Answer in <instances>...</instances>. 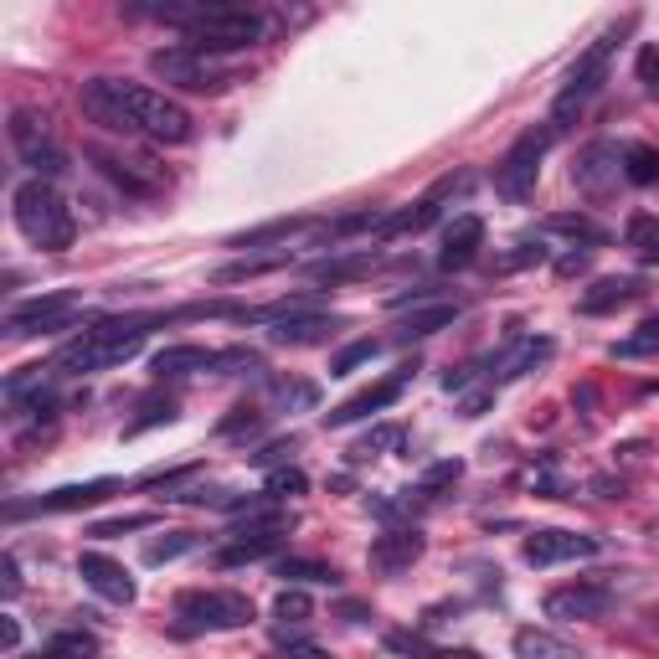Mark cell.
Here are the masks:
<instances>
[{
  "instance_id": "obj_13",
  "label": "cell",
  "mask_w": 659,
  "mask_h": 659,
  "mask_svg": "<svg viewBox=\"0 0 659 659\" xmlns=\"http://www.w3.org/2000/svg\"><path fill=\"white\" fill-rule=\"evenodd\" d=\"M93 160H98V170L109 176L124 196H155L170 176H165V165H155L149 155H113V149H88Z\"/></svg>"
},
{
  "instance_id": "obj_18",
  "label": "cell",
  "mask_w": 659,
  "mask_h": 659,
  "mask_svg": "<svg viewBox=\"0 0 659 659\" xmlns=\"http://www.w3.org/2000/svg\"><path fill=\"white\" fill-rule=\"evenodd\" d=\"M422 551H428V536L418 531V526H392V531H382L376 541H371V572H382V577H397V572H407L412 562H418Z\"/></svg>"
},
{
  "instance_id": "obj_3",
  "label": "cell",
  "mask_w": 659,
  "mask_h": 659,
  "mask_svg": "<svg viewBox=\"0 0 659 659\" xmlns=\"http://www.w3.org/2000/svg\"><path fill=\"white\" fill-rule=\"evenodd\" d=\"M628 32H634V16L613 21L603 37H598L583 57H577V62H572L567 88L556 93V104H551V129H556V134H562V129H567L572 119H577V113L587 109V98H592V93H598V88L608 83V62H613V52H619V41L628 37Z\"/></svg>"
},
{
  "instance_id": "obj_42",
  "label": "cell",
  "mask_w": 659,
  "mask_h": 659,
  "mask_svg": "<svg viewBox=\"0 0 659 659\" xmlns=\"http://www.w3.org/2000/svg\"><path fill=\"white\" fill-rule=\"evenodd\" d=\"M382 356V340H350L335 361H330V376H346V371H356L361 361H376Z\"/></svg>"
},
{
  "instance_id": "obj_36",
  "label": "cell",
  "mask_w": 659,
  "mask_h": 659,
  "mask_svg": "<svg viewBox=\"0 0 659 659\" xmlns=\"http://www.w3.org/2000/svg\"><path fill=\"white\" fill-rule=\"evenodd\" d=\"M41 659H98V639L83 634V628H68V634H52Z\"/></svg>"
},
{
  "instance_id": "obj_7",
  "label": "cell",
  "mask_w": 659,
  "mask_h": 659,
  "mask_svg": "<svg viewBox=\"0 0 659 659\" xmlns=\"http://www.w3.org/2000/svg\"><path fill=\"white\" fill-rule=\"evenodd\" d=\"M551 140H556V129L536 124V129H526L511 149H505V160L494 165V191H500L505 202H531L536 176H541V160H547Z\"/></svg>"
},
{
  "instance_id": "obj_25",
  "label": "cell",
  "mask_w": 659,
  "mask_h": 659,
  "mask_svg": "<svg viewBox=\"0 0 659 659\" xmlns=\"http://www.w3.org/2000/svg\"><path fill=\"white\" fill-rule=\"evenodd\" d=\"M464 314V304H448V299H439V304H428V310H412L403 320V330H397V340H428V335H439V330H448Z\"/></svg>"
},
{
  "instance_id": "obj_44",
  "label": "cell",
  "mask_w": 659,
  "mask_h": 659,
  "mask_svg": "<svg viewBox=\"0 0 659 659\" xmlns=\"http://www.w3.org/2000/svg\"><path fill=\"white\" fill-rule=\"evenodd\" d=\"M310 613H314V608H310V598H304L299 587H284V592L274 598V619H284V623H304Z\"/></svg>"
},
{
  "instance_id": "obj_29",
  "label": "cell",
  "mask_w": 659,
  "mask_h": 659,
  "mask_svg": "<svg viewBox=\"0 0 659 659\" xmlns=\"http://www.w3.org/2000/svg\"><path fill=\"white\" fill-rule=\"evenodd\" d=\"M386 649L403 659H475L469 649H443V644H433L428 634H412V628H392L386 634Z\"/></svg>"
},
{
  "instance_id": "obj_6",
  "label": "cell",
  "mask_w": 659,
  "mask_h": 659,
  "mask_svg": "<svg viewBox=\"0 0 659 659\" xmlns=\"http://www.w3.org/2000/svg\"><path fill=\"white\" fill-rule=\"evenodd\" d=\"M149 73L170 83V88H185V93H221L227 83H238L232 68H221L217 57L196 52V47H160V52H149Z\"/></svg>"
},
{
  "instance_id": "obj_11",
  "label": "cell",
  "mask_w": 659,
  "mask_h": 659,
  "mask_svg": "<svg viewBox=\"0 0 659 659\" xmlns=\"http://www.w3.org/2000/svg\"><path fill=\"white\" fill-rule=\"evenodd\" d=\"M119 490V479H83V484H62V490H47L37 500H11L5 505V520H21V515H68V511H88L98 500H109Z\"/></svg>"
},
{
  "instance_id": "obj_30",
  "label": "cell",
  "mask_w": 659,
  "mask_h": 659,
  "mask_svg": "<svg viewBox=\"0 0 659 659\" xmlns=\"http://www.w3.org/2000/svg\"><path fill=\"white\" fill-rule=\"evenodd\" d=\"M314 221L310 217H278V221H263V227H248V232H238V238H227V248H268V242H289L293 232H310Z\"/></svg>"
},
{
  "instance_id": "obj_24",
  "label": "cell",
  "mask_w": 659,
  "mask_h": 659,
  "mask_svg": "<svg viewBox=\"0 0 659 659\" xmlns=\"http://www.w3.org/2000/svg\"><path fill=\"white\" fill-rule=\"evenodd\" d=\"M335 330H340V320H330V314H293V320H278L268 330V340L274 346H320Z\"/></svg>"
},
{
  "instance_id": "obj_40",
  "label": "cell",
  "mask_w": 659,
  "mask_h": 659,
  "mask_svg": "<svg viewBox=\"0 0 659 659\" xmlns=\"http://www.w3.org/2000/svg\"><path fill=\"white\" fill-rule=\"evenodd\" d=\"M304 490H310V479H304V469H293V464H278L263 479V494H274V500H289V494H304Z\"/></svg>"
},
{
  "instance_id": "obj_8",
  "label": "cell",
  "mask_w": 659,
  "mask_h": 659,
  "mask_svg": "<svg viewBox=\"0 0 659 659\" xmlns=\"http://www.w3.org/2000/svg\"><path fill=\"white\" fill-rule=\"evenodd\" d=\"M5 134H11L16 160L32 170V181H57L68 170V155H62V145L52 140V129H47V119L37 109H11Z\"/></svg>"
},
{
  "instance_id": "obj_26",
  "label": "cell",
  "mask_w": 659,
  "mask_h": 659,
  "mask_svg": "<svg viewBox=\"0 0 659 659\" xmlns=\"http://www.w3.org/2000/svg\"><path fill=\"white\" fill-rule=\"evenodd\" d=\"M371 268H382V253H346V257H325V263H314L310 278L314 284H350V278H367Z\"/></svg>"
},
{
  "instance_id": "obj_10",
  "label": "cell",
  "mask_w": 659,
  "mask_h": 659,
  "mask_svg": "<svg viewBox=\"0 0 659 659\" xmlns=\"http://www.w3.org/2000/svg\"><path fill=\"white\" fill-rule=\"evenodd\" d=\"M83 320V304L73 293H47V299H32V304H16L5 314V335L11 340H32V335H57V330H77Z\"/></svg>"
},
{
  "instance_id": "obj_59",
  "label": "cell",
  "mask_w": 659,
  "mask_h": 659,
  "mask_svg": "<svg viewBox=\"0 0 659 659\" xmlns=\"http://www.w3.org/2000/svg\"><path fill=\"white\" fill-rule=\"evenodd\" d=\"M655 623H659V613H655Z\"/></svg>"
},
{
  "instance_id": "obj_41",
  "label": "cell",
  "mask_w": 659,
  "mask_h": 659,
  "mask_svg": "<svg viewBox=\"0 0 659 659\" xmlns=\"http://www.w3.org/2000/svg\"><path fill=\"white\" fill-rule=\"evenodd\" d=\"M185 551H196V536H191V531H176V536H165V541H149V547H145V562H149V567H165V562L185 556Z\"/></svg>"
},
{
  "instance_id": "obj_43",
  "label": "cell",
  "mask_w": 659,
  "mask_h": 659,
  "mask_svg": "<svg viewBox=\"0 0 659 659\" xmlns=\"http://www.w3.org/2000/svg\"><path fill=\"white\" fill-rule=\"evenodd\" d=\"M547 232H572V238H583V242H603V238H608V232L598 227V221L572 217V212H562V217H551V221H547Z\"/></svg>"
},
{
  "instance_id": "obj_16",
  "label": "cell",
  "mask_w": 659,
  "mask_h": 659,
  "mask_svg": "<svg viewBox=\"0 0 659 659\" xmlns=\"http://www.w3.org/2000/svg\"><path fill=\"white\" fill-rule=\"evenodd\" d=\"M547 356H551L547 335H511V340H505V346L490 356V371H484V376H490V386L520 382V376H526V371H536Z\"/></svg>"
},
{
  "instance_id": "obj_31",
  "label": "cell",
  "mask_w": 659,
  "mask_h": 659,
  "mask_svg": "<svg viewBox=\"0 0 659 659\" xmlns=\"http://www.w3.org/2000/svg\"><path fill=\"white\" fill-rule=\"evenodd\" d=\"M443 212L439 196H422V202H412L407 212H392V217L382 221V232L376 238H407V232H422V227H433Z\"/></svg>"
},
{
  "instance_id": "obj_53",
  "label": "cell",
  "mask_w": 659,
  "mask_h": 659,
  "mask_svg": "<svg viewBox=\"0 0 659 659\" xmlns=\"http://www.w3.org/2000/svg\"><path fill=\"white\" fill-rule=\"evenodd\" d=\"M0 592H5V598H16L21 592V562L11 556V551L0 556Z\"/></svg>"
},
{
  "instance_id": "obj_15",
  "label": "cell",
  "mask_w": 659,
  "mask_h": 659,
  "mask_svg": "<svg viewBox=\"0 0 659 659\" xmlns=\"http://www.w3.org/2000/svg\"><path fill=\"white\" fill-rule=\"evenodd\" d=\"M541 608H547V619H556V623H592L613 608V587H603V583L556 587V592H547V603Z\"/></svg>"
},
{
  "instance_id": "obj_34",
  "label": "cell",
  "mask_w": 659,
  "mask_h": 659,
  "mask_svg": "<svg viewBox=\"0 0 659 659\" xmlns=\"http://www.w3.org/2000/svg\"><path fill=\"white\" fill-rule=\"evenodd\" d=\"M284 263H289V248H278V253H268V257H238V263L217 268V274H212V284H242V278H263V274H274V268H284Z\"/></svg>"
},
{
  "instance_id": "obj_27",
  "label": "cell",
  "mask_w": 659,
  "mask_h": 659,
  "mask_svg": "<svg viewBox=\"0 0 659 659\" xmlns=\"http://www.w3.org/2000/svg\"><path fill=\"white\" fill-rule=\"evenodd\" d=\"M515 659H587V655L577 644L547 634V628H520L515 634Z\"/></svg>"
},
{
  "instance_id": "obj_9",
  "label": "cell",
  "mask_w": 659,
  "mask_h": 659,
  "mask_svg": "<svg viewBox=\"0 0 659 659\" xmlns=\"http://www.w3.org/2000/svg\"><path fill=\"white\" fill-rule=\"evenodd\" d=\"M124 109L134 119L140 134L149 140H160V145H185L196 129H191V113L176 104V98H165L155 88H140V83H124Z\"/></svg>"
},
{
  "instance_id": "obj_5",
  "label": "cell",
  "mask_w": 659,
  "mask_h": 659,
  "mask_svg": "<svg viewBox=\"0 0 659 659\" xmlns=\"http://www.w3.org/2000/svg\"><path fill=\"white\" fill-rule=\"evenodd\" d=\"M176 619L181 634H227V628H248L253 623V598L242 592H221V587H196L176 598Z\"/></svg>"
},
{
  "instance_id": "obj_4",
  "label": "cell",
  "mask_w": 659,
  "mask_h": 659,
  "mask_svg": "<svg viewBox=\"0 0 659 659\" xmlns=\"http://www.w3.org/2000/svg\"><path fill=\"white\" fill-rule=\"evenodd\" d=\"M181 37H185V47H196V52H206V57L242 52V47H257V41L268 37V16L242 11V5H217L212 16H202L196 26H185Z\"/></svg>"
},
{
  "instance_id": "obj_21",
  "label": "cell",
  "mask_w": 659,
  "mask_h": 659,
  "mask_svg": "<svg viewBox=\"0 0 659 659\" xmlns=\"http://www.w3.org/2000/svg\"><path fill=\"white\" fill-rule=\"evenodd\" d=\"M484 248V221L475 212H464V217L448 221V232H443V253H439V268L443 274H458V268H469Z\"/></svg>"
},
{
  "instance_id": "obj_14",
  "label": "cell",
  "mask_w": 659,
  "mask_h": 659,
  "mask_svg": "<svg viewBox=\"0 0 659 659\" xmlns=\"http://www.w3.org/2000/svg\"><path fill=\"white\" fill-rule=\"evenodd\" d=\"M623 176V145L613 140H592V145L572 160V185L583 191V196H608Z\"/></svg>"
},
{
  "instance_id": "obj_54",
  "label": "cell",
  "mask_w": 659,
  "mask_h": 659,
  "mask_svg": "<svg viewBox=\"0 0 659 659\" xmlns=\"http://www.w3.org/2000/svg\"><path fill=\"white\" fill-rule=\"evenodd\" d=\"M639 83L649 93H659V47H644L639 52Z\"/></svg>"
},
{
  "instance_id": "obj_57",
  "label": "cell",
  "mask_w": 659,
  "mask_h": 659,
  "mask_svg": "<svg viewBox=\"0 0 659 659\" xmlns=\"http://www.w3.org/2000/svg\"><path fill=\"white\" fill-rule=\"evenodd\" d=\"M0 644H5V655H16V644H21V623L11 619V613L0 619Z\"/></svg>"
},
{
  "instance_id": "obj_35",
  "label": "cell",
  "mask_w": 659,
  "mask_h": 659,
  "mask_svg": "<svg viewBox=\"0 0 659 659\" xmlns=\"http://www.w3.org/2000/svg\"><path fill=\"white\" fill-rule=\"evenodd\" d=\"M623 181L655 185L659 181V149L655 145H623Z\"/></svg>"
},
{
  "instance_id": "obj_50",
  "label": "cell",
  "mask_w": 659,
  "mask_h": 659,
  "mask_svg": "<svg viewBox=\"0 0 659 659\" xmlns=\"http://www.w3.org/2000/svg\"><path fill=\"white\" fill-rule=\"evenodd\" d=\"M242 428H248V433H253V428H257V412H253V407H248V403H242V407H232V412H227V418L217 422V439H232V433H242Z\"/></svg>"
},
{
  "instance_id": "obj_49",
  "label": "cell",
  "mask_w": 659,
  "mask_h": 659,
  "mask_svg": "<svg viewBox=\"0 0 659 659\" xmlns=\"http://www.w3.org/2000/svg\"><path fill=\"white\" fill-rule=\"evenodd\" d=\"M274 397L289 407H314L320 403V386L314 382H274Z\"/></svg>"
},
{
  "instance_id": "obj_45",
  "label": "cell",
  "mask_w": 659,
  "mask_h": 659,
  "mask_svg": "<svg viewBox=\"0 0 659 659\" xmlns=\"http://www.w3.org/2000/svg\"><path fill=\"white\" fill-rule=\"evenodd\" d=\"M145 526H155V515H119V520H98V526H88L93 541H109V536H124V531H145Z\"/></svg>"
},
{
  "instance_id": "obj_20",
  "label": "cell",
  "mask_w": 659,
  "mask_h": 659,
  "mask_svg": "<svg viewBox=\"0 0 659 659\" xmlns=\"http://www.w3.org/2000/svg\"><path fill=\"white\" fill-rule=\"evenodd\" d=\"M77 577H83L98 598H109V603H134V577H129L113 556H104V551H83V556H77Z\"/></svg>"
},
{
  "instance_id": "obj_58",
  "label": "cell",
  "mask_w": 659,
  "mask_h": 659,
  "mask_svg": "<svg viewBox=\"0 0 659 659\" xmlns=\"http://www.w3.org/2000/svg\"><path fill=\"white\" fill-rule=\"evenodd\" d=\"M649 536H655V541H659V520H655V526H649Z\"/></svg>"
},
{
  "instance_id": "obj_38",
  "label": "cell",
  "mask_w": 659,
  "mask_h": 659,
  "mask_svg": "<svg viewBox=\"0 0 659 659\" xmlns=\"http://www.w3.org/2000/svg\"><path fill=\"white\" fill-rule=\"evenodd\" d=\"M551 248L541 238H526V242H515L511 253H500L494 257V274H520V268H536V263H547Z\"/></svg>"
},
{
  "instance_id": "obj_52",
  "label": "cell",
  "mask_w": 659,
  "mask_h": 659,
  "mask_svg": "<svg viewBox=\"0 0 659 659\" xmlns=\"http://www.w3.org/2000/svg\"><path fill=\"white\" fill-rule=\"evenodd\" d=\"M490 403H494V386L484 382L479 392H469V397L458 403V418H484V412H490Z\"/></svg>"
},
{
  "instance_id": "obj_28",
  "label": "cell",
  "mask_w": 659,
  "mask_h": 659,
  "mask_svg": "<svg viewBox=\"0 0 659 659\" xmlns=\"http://www.w3.org/2000/svg\"><path fill=\"white\" fill-rule=\"evenodd\" d=\"M289 536L284 531H257V536H238L232 547L217 551V567H242V562H263V556H274Z\"/></svg>"
},
{
  "instance_id": "obj_46",
  "label": "cell",
  "mask_w": 659,
  "mask_h": 659,
  "mask_svg": "<svg viewBox=\"0 0 659 659\" xmlns=\"http://www.w3.org/2000/svg\"><path fill=\"white\" fill-rule=\"evenodd\" d=\"M526 479H531V490H536V494H547V500H567V479L556 475V464H551V458L541 464V469H531Z\"/></svg>"
},
{
  "instance_id": "obj_51",
  "label": "cell",
  "mask_w": 659,
  "mask_h": 659,
  "mask_svg": "<svg viewBox=\"0 0 659 659\" xmlns=\"http://www.w3.org/2000/svg\"><path fill=\"white\" fill-rule=\"evenodd\" d=\"M278 649H284V659H330V649H320L310 639H293V634H278Z\"/></svg>"
},
{
  "instance_id": "obj_12",
  "label": "cell",
  "mask_w": 659,
  "mask_h": 659,
  "mask_svg": "<svg viewBox=\"0 0 659 659\" xmlns=\"http://www.w3.org/2000/svg\"><path fill=\"white\" fill-rule=\"evenodd\" d=\"M418 376V361H407V367H397L392 376H382L376 386H367V392H356V397H346V403L335 407V412H325V428H350V422L371 418V412H382V407H392L397 397L407 392V382Z\"/></svg>"
},
{
  "instance_id": "obj_56",
  "label": "cell",
  "mask_w": 659,
  "mask_h": 659,
  "mask_svg": "<svg viewBox=\"0 0 659 659\" xmlns=\"http://www.w3.org/2000/svg\"><path fill=\"white\" fill-rule=\"evenodd\" d=\"M293 448H299V439H284V443H268V448H257L253 454V464H263V469H268V464H274V458H289Z\"/></svg>"
},
{
  "instance_id": "obj_1",
  "label": "cell",
  "mask_w": 659,
  "mask_h": 659,
  "mask_svg": "<svg viewBox=\"0 0 659 659\" xmlns=\"http://www.w3.org/2000/svg\"><path fill=\"white\" fill-rule=\"evenodd\" d=\"M149 325H160V314H129V320H93L73 346H62L57 371L68 376H88V371H109L119 361H129L134 350L145 346Z\"/></svg>"
},
{
  "instance_id": "obj_37",
  "label": "cell",
  "mask_w": 659,
  "mask_h": 659,
  "mask_svg": "<svg viewBox=\"0 0 659 659\" xmlns=\"http://www.w3.org/2000/svg\"><path fill=\"white\" fill-rule=\"evenodd\" d=\"M274 572L284 577V583H325V587L340 583V572L325 567V562H310V556H284Z\"/></svg>"
},
{
  "instance_id": "obj_17",
  "label": "cell",
  "mask_w": 659,
  "mask_h": 659,
  "mask_svg": "<svg viewBox=\"0 0 659 659\" xmlns=\"http://www.w3.org/2000/svg\"><path fill=\"white\" fill-rule=\"evenodd\" d=\"M603 541L598 536H577V531H531L520 556L531 567H556V562H577V556H598Z\"/></svg>"
},
{
  "instance_id": "obj_33",
  "label": "cell",
  "mask_w": 659,
  "mask_h": 659,
  "mask_svg": "<svg viewBox=\"0 0 659 659\" xmlns=\"http://www.w3.org/2000/svg\"><path fill=\"white\" fill-rule=\"evenodd\" d=\"M608 356L613 361H639V356H659V314H649L634 335H623V340H613L608 346Z\"/></svg>"
},
{
  "instance_id": "obj_55",
  "label": "cell",
  "mask_w": 659,
  "mask_h": 659,
  "mask_svg": "<svg viewBox=\"0 0 659 659\" xmlns=\"http://www.w3.org/2000/svg\"><path fill=\"white\" fill-rule=\"evenodd\" d=\"M592 268V248H583V253H567V257H556V274L572 278V274H587Z\"/></svg>"
},
{
  "instance_id": "obj_32",
  "label": "cell",
  "mask_w": 659,
  "mask_h": 659,
  "mask_svg": "<svg viewBox=\"0 0 659 659\" xmlns=\"http://www.w3.org/2000/svg\"><path fill=\"white\" fill-rule=\"evenodd\" d=\"M623 248L639 257V263H659V217H628L623 227Z\"/></svg>"
},
{
  "instance_id": "obj_47",
  "label": "cell",
  "mask_w": 659,
  "mask_h": 659,
  "mask_svg": "<svg viewBox=\"0 0 659 659\" xmlns=\"http://www.w3.org/2000/svg\"><path fill=\"white\" fill-rule=\"evenodd\" d=\"M458 475H464V458H443V464H433V469L422 475L418 494H433V490H443V484H458Z\"/></svg>"
},
{
  "instance_id": "obj_2",
  "label": "cell",
  "mask_w": 659,
  "mask_h": 659,
  "mask_svg": "<svg viewBox=\"0 0 659 659\" xmlns=\"http://www.w3.org/2000/svg\"><path fill=\"white\" fill-rule=\"evenodd\" d=\"M11 217H16L21 238L32 248H41V253H62L77 238V221L68 212V202L57 196L52 181H21L11 191Z\"/></svg>"
},
{
  "instance_id": "obj_23",
  "label": "cell",
  "mask_w": 659,
  "mask_h": 659,
  "mask_svg": "<svg viewBox=\"0 0 659 659\" xmlns=\"http://www.w3.org/2000/svg\"><path fill=\"white\" fill-rule=\"evenodd\" d=\"M217 356L221 350H206V346H165L149 356V371L155 376H196V371H217Z\"/></svg>"
},
{
  "instance_id": "obj_48",
  "label": "cell",
  "mask_w": 659,
  "mask_h": 659,
  "mask_svg": "<svg viewBox=\"0 0 659 659\" xmlns=\"http://www.w3.org/2000/svg\"><path fill=\"white\" fill-rule=\"evenodd\" d=\"M160 422H176V403H149L145 412H140V418L124 428V439H140L145 428H160Z\"/></svg>"
},
{
  "instance_id": "obj_22",
  "label": "cell",
  "mask_w": 659,
  "mask_h": 659,
  "mask_svg": "<svg viewBox=\"0 0 659 659\" xmlns=\"http://www.w3.org/2000/svg\"><path fill=\"white\" fill-rule=\"evenodd\" d=\"M634 299H644V278L639 274H619V278H598V284L577 299V310L583 314H613V310H623V304H634Z\"/></svg>"
},
{
  "instance_id": "obj_60",
  "label": "cell",
  "mask_w": 659,
  "mask_h": 659,
  "mask_svg": "<svg viewBox=\"0 0 659 659\" xmlns=\"http://www.w3.org/2000/svg\"><path fill=\"white\" fill-rule=\"evenodd\" d=\"M37 659H41V655H37Z\"/></svg>"
},
{
  "instance_id": "obj_39",
  "label": "cell",
  "mask_w": 659,
  "mask_h": 659,
  "mask_svg": "<svg viewBox=\"0 0 659 659\" xmlns=\"http://www.w3.org/2000/svg\"><path fill=\"white\" fill-rule=\"evenodd\" d=\"M392 448H403V428H397V422H382V428H371L367 439L356 443V448H350V464H361V458H371V454H392Z\"/></svg>"
},
{
  "instance_id": "obj_19",
  "label": "cell",
  "mask_w": 659,
  "mask_h": 659,
  "mask_svg": "<svg viewBox=\"0 0 659 659\" xmlns=\"http://www.w3.org/2000/svg\"><path fill=\"white\" fill-rule=\"evenodd\" d=\"M77 98H83V113H88L93 124L113 129V134H140L134 119H129V109H124V83H119V77H93V83H83Z\"/></svg>"
}]
</instances>
